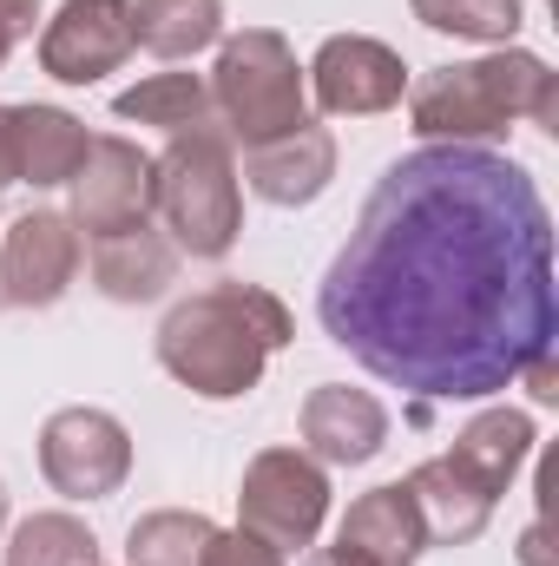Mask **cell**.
Instances as JSON below:
<instances>
[{
    "label": "cell",
    "mask_w": 559,
    "mask_h": 566,
    "mask_svg": "<svg viewBox=\"0 0 559 566\" xmlns=\"http://www.w3.org/2000/svg\"><path fill=\"white\" fill-rule=\"evenodd\" d=\"M316 316L369 376L421 402H481L553 356V211L527 165L494 145L395 158L349 244L329 258Z\"/></svg>",
    "instance_id": "6da1fadb"
},
{
    "label": "cell",
    "mask_w": 559,
    "mask_h": 566,
    "mask_svg": "<svg viewBox=\"0 0 559 566\" xmlns=\"http://www.w3.org/2000/svg\"><path fill=\"white\" fill-rule=\"evenodd\" d=\"M296 336L289 310L264 283H211L165 310L158 363L204 402H238L264 382V363Z\"/></svg>",
    "instance_id": "7a4b0ae2"
},
{
    "label": "cell",
    "mask_w": 559,
    "mask_h": 566,
    "mask_svg": "<svg viewBox=\"0 0 559 566\" xmlns=\"http://www.w3.org/2000/svg\"><path fill=\"white\" fill-rule=\"evenodd\" d=\"M514 119H534L553 133L559 80L553 66L527 46H500L461 66H434L409 86V126L428 145H481L507 133Z\"/></svg>",
    "instance_id": "3957f363"
},
{
    "label": "cell",
    "mask_w": 559,
    "mask_h": 566,
    "mask_svg": "<svg viewBox=\"0 0 559 566\" xmlns=\"http://www.w3.org/2000/svg\"><path fill=\"white\" fill-rule=\"evenodd\" d=\"M151 211L184 258H224L244 231V191L231 165V133H178L151 158Z\"/></svg>",
    "instance_id": "277c9868"
},
{
    "label": "cell",
    "mask_w": 559,
    "mask_h": 566,
    "mask_svg": "<svg viewBox=\"0 0 559 566\" xmlns=\"http://www.w3.org/2000/svg\"><path fill=\"white\" fill-rule=\"evenodd\" d=\"M211 113L231 133V145H264L309 126V80L296 66V46L277 27H244L218 46Z\"/></svg>",
    "instance_id": "5b68a950"
},
{
    "label": "cell",
    "mask_w": 559,
    "mask_h": 566,
    "mask_svg": "<svg viewBox=\"0 0 559 566\" xmlns=\"http://www.w3.org/2000/svg\"><path fill=\"white\" fill-rule=\"evenodd\" d=\"M323 521H329V474H323V461H309L303 448H264L244 468V488H238V527L244 534H257L277 554H296V547L316 541Z\"/></svg>",
    "instance_id": "8992f818"
},
{
    "label": "cell",
    "mask_w": 559,
    "mask_h": 566,
    "mask_svg": "<svg viewBox=\"0 0 559 566\" xmlns=\"http://www.w3.org/2000/svg\"><path fill=\"white\" fill-rule=\"evenodd\" d=\"M40 474L66 501H106L133 474V434L106 409H60L40 428Z\"/></svg>",
    "instance_id": "52a82bcc"
},
{
    "label": "cell",
    "mask_w": 559,
    "mask_h": 566,
    "mask_svg": "<svg viewBox=\"0 0 559 566\" xmlns=\"http://www.w3.org/2000/svg\"><path fill=\"white\" fill-rule=\"evenodd\" d=\"M133 0H60V13L40 27V73L60 86H99L133 60Z\"/></svg>",
    "instance_id": "ba28073f"
},
{
    "label": "cell",
    "mask_w": 559,
    "mask_h": 566,
    "mask_svg": "<svg viewBox=\"0 0 559 566\" xmlns=\"http://www.w3.org/2000/svg\"><path fill=\"white\" fill-rule=\"evenodd\" d=\"M303 80H309V93L329 119H369V113L402 106V93H409L402 53L369 40V33H329Z\"/></svg>",
    "instance_id": "9c48e42d"
},
{
    "label": "cell",
    "mask_w": 559,
    "mask_h": 566,
    "mask_svg": "<svg viewBox=\"0 0 559 566\" xmlns=\"http://www.w3.org/2000/svg\"><path fill=\"white\" fill-rule=\"evenodd\" d=\"M80 224L66 211H20L0 231V296L20 310L60 303L80 277Z\"/></svg>",
    "instance_id": "30bf717a"
},
{
    "label": "cell",
    "mask_w": 559,
    "mask_h": 566,
    "mask_svg": "<svg viewBox=\"0 0 559 566\" xmlns=\"http://www.w3.org/2000/svg\"><path fill=\"white\" fill-rule=\"evenodd\" d=\"M66 185H73L66 218L86 238H106V231H126V224L151 218V158L133 139H93Z\"/></svg>",
    "instance_id": "8fae6325"
},
{
    "label": "cell",
    "mask_w": 559,
    "mask_h": 566,
    "mask_svg": "<svg viewBox=\"0 0 559 566\" xmlns=\"http://www.w3.org/2000/svg\"><path fill=\"white\" fill-rule=\"evenodd\" d=\"M303 454L323 461V468H362L382 454L389 441V409L369 396V389H349V382H323L303 396Z\"/></svg>",
    "instance_id": "7c38bea8"
},
{
    "label": "cell",
    "mask_w": 559,
    "mask_h": 566,
    "mask_svg": "<svg viewBox=\"0 0 559 566\" xmlns=\"http://www.w3.org/2000/svg\"><path fill=\"white\" fill-rule=\"evenodd\" d=\"M336 178V139L329 126H296L283 139H264V145H244V185L264 198V205H316Z\"/></svg>",
    "instance_id": "4fadbf2b"
},
{
    "label": "cell",
    "mask_w": 559,
    "mask_h": 566,
    "mask_svg": "<svg viewBox=\"0 0 559 566\" xmlns=\"http://www.w3.org/2000/svg\"><path fill=\"white\" fill-rule=\"evenodd\" d=\"M86 126L66 106H7V151H13V185L53 191L80 171L86 158Z\"/></svg>",
    "instance_id": "5bb4252c"
},
{
    "label": "cell",
    "mask_w": 559,
    "mask_h": 566,
    "mask_svg": "<svg viewBox=\"0 0 559 566\" xmlns=\"http://www.w3.org/2000/svg\"><path fill=\"white\" fill-rule=\"evenodd\" d=\"M93 283L113 303H151L178 283V244L151 224H126L93 238Z\"/></svg>",
    "instance_id": "9a60e30c"
},
{
    "label": "cell",
    "mask_w": 559,
    "mask_h": 566,
    "mask_svg": "<svg viewBox=\"0 0 559 566\" xmlns=\"http://www.w3.org/2000/svg\"><path fill=\"white\" fill-rule=\"evenodd\" d=\"M402 488H409V501H415L428 547H467V541L494 521V494H481V488L447 461V454L421 461Z\"/></svg>",
    "instance_id": "2e32d148"
},
{
    "label": "cell",
    "mask_w": 559,
    "mask_h": 566,
    "mask_svg": "<svg viewBox=\"0 0 559 566\" xmlns=\"http://www.w3.org/2000/svg\"><path fill=\"white\" fill-rule=\"evenodd\" d=\"M527 454H534V416L527 409H481L474 422L454 434V448H447V461L481 494H494V501L514 488V474L527 468Z\"/></svg>",
    "instance_id": "e0dca14e"
},
{
    "label": "cell",
    "mask_w": 559,
    "mask_h": 566,
    "mask_svg": "<svg viewBox=\"0 0 559 566\" xmlns=\"http://www.w3.org/2000/svg\"><path fill=\"white\" fill-rule=\"evenodd\" d=\"M336 541H342V547H356L362 560H376V566H415L421 547H428L421 514H415V501H409V488H402V481L369 488L362 501H349V514H342V534H336Z\"/></svg>",
    "instance_id": "ac0fdd59"
},
{
    "label": "cell",
    "mask_w": 559,
    "mask_h": 566,
    "mask_svg": "<svg viewBox=\"0 0 559 566\" xmlns=\"http://www.w3.org/2000/svg\"><path fill=\"white\" fill-rule=\"evenodd\" d=\"M113 113L119 119H133V126H158V133H204V126H218V113H211V86L198 80V73H151L139 86H126L119 99H113Z\"/></svg>",
    "instance_id": "d6986e66"
},
{
    "label": "cell",
    "mask_w": 559,
    "mask_h": 566,
    "mask_svg": "<svg viewBox=\"0 0 559 566\" xmlns=\"http://www.w3.org/2000/svg\"><path fill=\"white\" fill-rule=\"evenodd\" d=\"M133 33L158 60H191L224 40V0H133Z\"/></svg>",
    "instance_id": "ffe728a7"
},
{
    "label": "cell",
    "mask_w": 559,
    "mask_h": 566,
    "mask_svg": "<svg viewBox=\"0 0 559 566\" xmlns=\"http://www.w3.org/2000/svg\"><path fill=\"white\" fill-rule=\"evenodd\" d=\"M211 534H218V527H211L198 507H158V514H139L133 534H126V566H198Z\"/></svg>",
    "instance_id": "44dd1931"
},
{
    "label": "cell",
    "mask_w": 559,
    "mask_h": 566,
    "mask_svg": "<svg viewBox=\"0 0 559 566\" xmlns=\"http://www.w3.org/2000/svg\"><path fill=\"white\" fill-rule=\"evenodd\" d=\"M7 566H99V541L73 514H27L13 541L0 547Z\"/></svg>",
    "instance_id": "7402d4cb"
},
{
    "label": "cell",
    "mask_w": 559,
    "mask_h": 566,
    "mask_svg": "<svg viewBox=\"0 0 559 566\" xmlns=\"http://www.w3.org/2000/svg\"><path fill=\"white\" fill-rule=\"evenodd\" d=\"M415 20L428 33H454V40H487V46H507L527 20L520 0H409Z\"/></svg>",
    "instance_id": "603a6c76"
},
{
    "label": "cell",
    "mask_w": 559,
    "mask_h": 566,
    "mask_svg": "<svg viewBox=\"0 0 559 566\" xmlns=\"http://www.w3.org/2000/svg\"><path fill=\"white\" fill-rule=\"evenodd\" d=\"M198 566H283V554H277V547H264L257 534H244V527H238V534H211Z\"/></svg>",
    "instance_id": "cb8c5ba5"
},
{
    "label": "cell",
    "mask_w": 559,
    "mask_h": 566,
    "mask_svg": "<svg viewBox=\"0 0 559 566\" xmlns=\"http://www.w3.org/2000/svg\"><path fill=\"white\" fill-rule=\"evenodd\" d=\"M33 20H40V0H0V66H7V53L33 33Z\"/></svg>",
    "instance_id": "d4e9b609"
},
{
    "label": "cell",
    "mask_w": 559,
    "mask_h": 566,
    "mask_svg": "<svg viewBox=\"0 0 559 566\" xmlns=\"http://www.w3.org/2000/svg\"><path fill=\"white\" fill-rule=\"evenodd\" d=\"M520 382L534 389V402H559V376H553V356H540V363H527V369H520Z\"/></svg>",
    "instance_id": "484cf974"
},
{
    "label": "cell",
    "mask_w": 559,
    "mask_h": 566,
    "mask_svg": "<svg viewBox=\"0 0 559 566\" xmlns=\"http://www.w3.org/2000/svg\"><path fill=\"white\" fill-rule=\"evenodd\" d=\"M303 566H376V560H362L356 547H342V541H336V547H316Z\"/></svg>",
    "instance_id": "4316f807"
},
{
    "label": "cell",
    "mask_w": 559,
    "mask_h": 566,
    "mask_svg": "<svg viewBox=\"0 0 559 566\" xmlns=\"http://www.w3.org/2000/svg\"><path fill=\"white\" fill-rule=\"evenodd\" d=\"M13 185V151H7V106H0V191Z\"/></svg>",
    "instance_id": "83f0119b"
},
{
    "label": "cell",
    "mask_w": 559,
    "mask_h": 566,
    "mask_svg": "<svg viewBox=\"0 0 559 566\" xmlns=\"http://www.w3.org/2000/svg\"><path fill=\"white\" fill-rule=\"evenodd\" d=\"M0 527H7V488H0Z\"/></svg>",
    "instance_id": "f1b7e54d"
}]
</instances>
